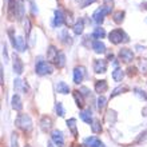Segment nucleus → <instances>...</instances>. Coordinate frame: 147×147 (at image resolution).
I'll return each mask as SVG.
<instances>
[{
    "label": "nucleus",
    "mask_w": 147,
    "mask_h": 147,
    "mask_svg": "<svg viewBox=\"0 0 147 147\" xmlns=\"http://www.w3.org/2000/svg\"><path fill=\"white\" fill-rule=\"evenodd\" d=\"M16 126L24 132H31L32 131V120L30 115L27 114H19L16 118Z\"/></svg>",
    "instance_id": "nucleus-1"
},
{
    "label": "nucleus",
    "mask_w": 147,
    "mask_h": 147,
    "mask_svg": "<svg viewBox=\"0 0 147 147\" xmlns=\"http://www.w3.org/2000/svg\"><path fill=\"white\" fill-rule=\"evenodd\" d=\"M109 39H110V42L114 43V44H119V43H127L128 42V36L124 34V31H122V30H119V28L110 32Z\"/></svg>",
    "instance_id": "nucleus-2"
},
{
    "label": "nucleus",
    "mask_w": 147,
    "mask_h": 147,
    "mask_svg": "<svg viewBox=\"0 0 147 147\" xmlns=\"http://www.w3.org/2000/svg\"><path fill=\"white\" fill-rule=\"evenodd\" d=\"M35 70H36V74H38V75L43 76V75H50V74L54 72V67L51 66L48 62H43V60L39 59Z\"/></svg>",
    "instance_id": "nucleus-3"
},
{
    "label": "nucleus",
    "mask_w": 147,
    "mask_h": 147,
    "mask_svg": "<svg viewBox=\"0 0 147 147\" xmlns=\"http://www.w3.org/2000/svg\"><path fill=\"white\" fill-rule=\"evenodd\" d=\"M119 59L123 63H130L134 60V52L128 48H122L119 51Z\"/></svg>",
    "instance_id": "nucleus-4"
},
{
    "label": "nucleus",
    "mask_w": 147,
    "mask_h": 147,
    "mask_svg": "<svg viewBox=\"0 0 147 147\" xmlns=\"http://www.w3.org/2000/svg\"><path fill=\"white\" fill-rule=\"evenodd\" d=\"M51 138H52V142L58 147H63L64 138H63V132L60 130H54V131L51 132Z\"/></svg>",
    "instance_id": "nucleus-5"
},
{
    "label": "nucleus",
    "mask_w": 147,
    "mask_h": 147,
    "mask_svg": "<svg viewBox=\"0 0 147 147\" xmlns=\"http://www.w3.org/2000/svg\"><path fill=\"white\" fill-rule=\"evenodd\" d=\"M94 71L96 74H105L107 71V62L105 59H98L94 62Z\"/></svg>",
    "instance_id": "nucleus-6"
},
{
    "label": "nucleus",
    "mask_w": 147,
    "mask_h": 147,
    "mask_svg": "<svg viewBox=\"0 0 147 147\" xmlns=\"http://www.w3.org/2000/svg\"><path fill=\"white\" fill-rule=\"evenodd\" d=\"M105 15H107V13H106V11H105V8H103V7L98 8L96 11L94 12V15H92L94 22H95L96 24H102V23H103V20H105Z\"/></svg>",
    "instance_id": "nucleus-7"
},
{
    "label": "nucleus",
    "mask_w": 147,
    "mask_h": 147,
    "mask_svg": "<svg viewBox=\"0 0 147 147\" xmlns=\"http://www.w3.org/2000/svg\"><path fill=\"white\" fill-rule=\"evenodd\" d=\"M84 67H76L75 70H74V82L76 83V84H79V83H82V80H83V78H84Z\"/></svg>",
    "instance_id": "nucleus-8"
},
{
    "label": "nucleus",
    "mask_w": 147,
    "mask_h": 147,
    "mask_svg": "<svg viewBox=\"0 0 147 147\" xmlns=\"http://www.w3.org/2000/svg\"><path fill=\"white\" fill-rule=\"evenodd\" d=\"M24 70V66H23V62H22V59L18 56V55L13 54V71H15L18 75L23 72Z\"/></svg>",
    "instance_id": "nucleus-9"
},
{
    "label": "nucleus",
    "mask_w": 147,
    "mask_h": 147,
    "mask_svg": "<svg viewBox=\"0 0 147 147\" xmlns=\"http://www.w3.org/2000/svg\"><path fill=\"white\" fill-rule=\"evenodd\" d=\"M13 87H15L16 91H22V92L27 94L28 90H30V87H28V84L26 83L24 80H22V79H16L15 80V84H13Z\"/></svg>",
    "instance_id": "nucleus-10"
},
{
    "label": "nucleus",
    "mask_w": 147,
    "mask_h": 147,
    "mask_svg": "<svg viewBox=\"0 0 147 147\" xmlns=\"http://www.w3.org/2000/svg\"><path fill=\"white\" fill-rule=\"evenodd\" d=\"M16 1L15 0H9V3H8V19H13L18 16V12H16Z\"/></svg>",
    "instance_id": "nucleus-11"
},
{
    "label": "nucleus",
    "mask_w": 147,
    "mask_h": 147,
    "mask_svg": "<svg viewBox=\"0 0 147 147\" xmlns=\"http://www.w3.org/2000/svg\"><path fill=\"white\" fill-rule=\"evenodd\" d=\"M11 106H12V109L16 110V111H22V109H23V103H22V99H20L19 95H13V96H12Z\"/></svg>",
    "instance_id": "nucleus-12"
},
{
    "label": "nucleus",
    "mask_w": 147,
    "mask_h": 147,
    "mask_svg": "<svg viewBox=\"0 0 147 147\" xmlns=\"http://www.w3.org/2000/svg\"><path fill=\"white\" fill-rule=\"evenodd\" d=\"M15 48L20 52H24L27 50V44H26V39L23 36H18L16 38V44H15Z\"/></svg>",
    "instance_id": "nucleus-13"
},
{
    "label": "nucleus",
    "mask_w": 147,
    "mask_h": 147,
    "mask_svg": "<svg viewBox=\"0 0 147 147\" xmlns=\"http://www.w3.org/2000/svg\"><path fill=\"white\" fill-rule=\"evenodd\" d=\"M107 88H109V84H107V82L106 80H98L96 83H95V91H96L98 94L106 92Z\"/></svg>",
    "instance_id": "nucleus-14"
},
{
    "label": "nucleus",
    "mask_w": 147,
    "mask_h": 147,
    "mask_svg": "<svg viewBox=\"0 0 147 147\" xmlns=\"http://www.w3.org/2000/svg\"><path fill=\"white\" fill-rule=\"evenodd\" d=\"M52 126V119L50 116H43L42 120H40V127H42L43 131H48Z\"/></svg>",
    "instance_id": "nucleus-15"
},
{
    "label": "nucleus",
    "mask_w": 147,
    "mask_h": 147,
    "mask_svg": "<svg viewBox=\"0 0 147 147\" xmlns=\"http://www.w3.org/2000/svg\"><path fill=\"white\" fill-rule=\"evenodd\" d=\"M63 23H64V15H63V12L60 11V9H56V11H55L54 26H56V27H60Z\"/></svg>",
    "instance_id": "nucleus-16"
},
{
    "label": "nucleus",
    "mask_w": 147,
    "mask_h": 147,
    "mask_svg": "<svg viewBox=\"0 0 147 147\" xmlns=\"http://www.w3.org/2000/svg\"><path fill=\"white\" fill-rule=\"evenodd\" d=\"M92 50L95 51L96 54H103V52H106L105 43L100 42V40H95V42L92 43Z\"/></svg>",
    "instance_id": "nucleus-17"
},
{
    "label": "nucleus",
    "mask_w": 147,
    "mask_h": 147,
    "mask_svg": "<svg viewBox=\"0 0 147 147\" xmlns=\"http://www.w3.org/2000/svg\"><path fill=\"white\" fill-rule=\"evenodd\" d=\"M80 118L83 122H86V123H88V124H91L94 122L92 115H91V111H90V110H83V111L80 112Z\"/></svg>",
    "instance_id": "nucleus-18"
},
{
    "label": "nucleus",
    "mask_w": 147,
    "mask_h": 147,
    "mask_svg": "<svg viewBox=\"0 0 147 147\" xmlns=\"http://www.w3.org/2000/svg\"><path fill=\"white\" fill-rule=\"evenodd\" d=\"M58 55H59V52H58V50H56L54 46L48 47V52H47V59H48V60L55 62V59H56V56H58Z\"/></svg>",
    "instance_id": "nucleus-19"
},
{
    "label": "nucleus",
    "mask_w": 147,
    "mask_h": 147,
    "mask_svg": "<svg viewBox=\"0 0 147 147\" xmlns=\"http://www.w3.org/2000/svg\"><path fill=\"white\" fill-rule=\"evenodd\" d=\"M54 63L58 68H62V67L66 64V55L63 54V52H59V55L56 56V59H55Z\"/></svg>",
    "instance_id": "nucleus-20"
},
{
    "label": "nucleus",
    "mask_w": 147,
    "mask_h": 147,
    "mask_svg": "<svg viewBox=\"0 0 147 147\" xmlns=\"http://www.w3.org/2000/svg\"><path fill=\"white\" fill-rule=\"evenodd\" d=\"M67 123V127L71 130V132H72L74 136H78V130H76V119H74V118H71V119H68L66 122Z\"/></svg>",
    "instance_id": "nucleus-21"
},
{
    "label": "nucleus",
    "mask_w": 147,
    "mask_h": 147,
    "mask_svg": "<svg viewBox=\"0 0 147 147\" xmlns=\"http://www.w3.org/2000/svg\"><path fill=\"white\" fill-rule=\"evenodd\" d=\"M56 91H58L59 94H68L70 92V87H68V84H66L64 82H59L58 84H56Z\"/></svg>",
    "instance_id": "nucleus-22"
},
{
    "label": "nucleus",
    "mask_w": 147,
    "mask_h": 147,
    "mask_svg": "<svg viewBox=\"0 0 147 147\" xmlns=\"http://www.w3.org/2000/svg\"><path fill=\"white\" fill-rule=\"evenodd\" d=\"M124 76V72L122 68H119V67H116L115 70H114V72H112V79L115 82H122V79H123Z\"/></svg>",
    "instance_id": "nucleus-23"
},
{
    "label": "nucleus",
    "mask_w": 147,
    "mask_h": 147,
    "mask_svg": "<svg viewBox=\"0 0 147 147\" xmlns=\"http://www.w3.org/2000/svg\"><path fill=\"white\" fill-rule=\"evenodd\" d=\"M74 98H75V100H76V106L79 109H83V106H84V99H83V95H82L79 91H74Z\"/></svg>",
    "instance_id": "nucleus-24"
},
{
    "label": "nucleus",
    "mask_w": 147,
    "mask_h": 147,
    "mask_svg": "<svg viewBox=\"0 0 147 147\" xmlns=\"http://www.w3.org/2000/svg\"><path fill=\"white\" fill-rule=\"evenodd\" d=\"M83 28H84V23H83V20H78L76 23L74 24V32L76 34V35H80L82 32H83Z\"/></svg>",
    "instance_id": "nucleus-25"
},
{
    "label": "nucleus",
    "mask_w": 147,
    "mask_h": 147,
    "mask_svg": "<svg viewBox=\"0 0 147 147\" xmlns=\"http://www.w3.org/2000/svg\"><path fill=\"white\" fill-rule=\"evenodd\" d=\"M112 19H114V22L116 24H120L124 20V11H116L114 13V16H112Z\"/></svg>",
    "instance_id": "nucleus-26"
},
{
    "label": "nucleus",
    "mask_w": 147,
    "mask_h": 147,
    "mask_svg": "<svg viewBox=\"0 0 147 147\" xmlns=\"http://www.w3.org/2000/svg\"><path fill=\"white\" fill-rule=\"evenodd\" d=\"M127 91H128V87H126V86H119V87H116V88L112 91L111 98H115L116 95H120V94L127 92Z\"/></svg>",
    "instance_id": "nucleus-27"
},
{
    "label": "nucleus",
    "mask_w": 147,
    "mask_h": 147,
    "mask_svg": "<svg viewBox=\"0 0 147 147\" xmlns=\"http://www.w3.org/2000/svg\"><path fill=\"white\" fill-rule=\"evenodd\" d=\"M98 142H99V139H98L96 136H90V138H87L84 140V144L87 147H95L98 144Z\"/></svg>",
    "instance_id": "nucleus-28"
},
{
    "label": "nucleus",
    "mask_w": 147,
    "mask_h": 147,
    "mask_svg": "<svg viewBox=\"0 0 147 147\" xmlns=\"http://www.w3.org/2000/svg\"><path fill=\"white\" fill-rule=\"evenodd\" d=\"M106 120L110 123V126L114 124L115 123V120H116V112L112 111V110H110V111L107 112V115H106Z\"/></svg>",
    "instance_id": "nucleus-29"
},
{
    "label": "nucleus",
    "mask_w": 147,
    "mask_h": 147,
    "mask_svg": "<svg viewBox=\"0 0 147 147\" xmlns=\"http://www.w3.org/2000/svg\"><path fill=\"white\" fill-rule=\"evenodd\" d=\"M92 36L95 39H102L106 36V31L103 30V28H95L92 32Z\"/></svg>",
    "instance_id": "nucleus-30"
},
{
    "label": "nucleus",
    "mask_w": 147,
    "mask_h": 147,
    "mask_svg": "<svg viewBox=\"0 0 147 147\" xmlns=\"http://www.w3.org/2000/svg\"><path fill=\"white\" fill-rule=\"evenodd\" d=\"M105 4H103V8H105L106 13H111L112 7H114V0H103Z\"/></svg>",
    "instance_id": "nucleus-31"
},
{
    "label": "nucleus",
    "mask_w": 147,
    "mask_h": 147,
    "mask_svg": "<svg viewBox=\"0 0 147 147\" xmlns=\"http://www.w3.org/2000/svg\"><path fill=\"white\" fill-rule=\"evenodd\" d=\"M60 36H62V40H63V43H66V44H71L72 43V39H71V36L68 35V31L67 30H63L62 31V34H60Z\"/></svg>",
    "instance_id": "nucleus-32"
},
{
    "label": "nucleus",
    "mask_w": 147,
    "mask_h": 147,
    "mask_svg": "<svg viewBox=\"0 0 147 147\" xmlns=\"http://www.w3.org/2000/svg\"><path fill=\"white\" fill-rule=\"evenodd\" d=\"M91 130H92V132H95V134H98V132L102 131V124L99 120H94L92 123H91Z\"/></svg>",
    "instance_id": "nucleus-33"
},
{
    "label": "nucleus",
    "mask_w": 147,
    "mask_h": 147,
    "mask_svg": "<svg viewBox=\"0 0 147 147\" xmlns=\"http://www.w3.org/2000/svg\"><path fill=\"white\" fill-rule=\"evenodd\" d=\"M106 102H107V99H106L103 95H100V96L98 98V109L99 110H103L106 107Z\"/></svg>",
    "instance_id": "nucleus-34"
},
{
    "label": "nucleus",
    "mask_w": 147,
    "mask_h": 147,
    "mask_svg": "<svg viewBox=\"0 0 147 147\" xmlns=\"http://www.w3.org/2000/svg\"><path fill=\"white\" fill-rule=\"evenodd\" d=\"M135 91V95H138L139 98H142V99H144V100H147V94L144 92L143 90H140V88H135L134 90Z\"/></svg>",
    "instance_id": "nucleus-35"
},
{
    "label": "nucleus",
    "mask_w": 147,
    "mask_h": 147,
    "mask_svg": "<svg viewBox=\"0 0 147 147\" xmlns=\"http://www.w3.org/2000/svg\"><path fill=\"white\" fill-rule=\"evenodd\" d=\"M56 112H58L59 116L64 115V109H63V105L60 103V102H58V103H56Z\"/></svg>",
    "instance_id": "nucleus-36"
},
{
    "label": "nucleus",
    "mask_w": 147,
    "mask_h": 147,
    "mask_svg": "<svg viewBox=\"0 0 147 147\" xmlns=\"http://www.w3.org/2000/svg\"><path fill=\"white\" fill-rule=\"evenodd\" d=\"M11 147H19L18 146V135H16L15 132L11 136Z\"/></svg>",
    "instance_id": "nucleus-37"
},
{
    "label": "nucleus",
    "mask_w": 147,
    "mask_h": 147,
    "mask_svg": "<svg viewBox=\"0 0 147 147\" xmlns=\"http://www.w3.org/2000/svg\"><path fill=\"white\" fill-rule=\"evenodd\" d=\"M140 70L143 74H147V60H144V59L140 60Z\"/></svg>",
    "instance_id": "nucleus-38"
},
{
    "label": "nucleus",
    "mask_w": 147,
    "mask_h": 147,
    "mask_svg": "<svg viewBox=\"0 0 147 147\" xmlns=\"http://www.w3.org/2000/svg\"><path fill=\"white\" fill-rule=\"evenodd\" d=\"M24 27H26V28H24V30H26V34L28 35V34H30V31H31V28H30V20H28V19H26V24H24Z\"/></svg>",
    "instance_id": "nucleus-39"
},
{
    "label": "nucleus",
    "mask_w": 147,
    "mask_h": 147,
    "mask_svg": "<svg viewBox=\"0 0 147 147\" xmlns=\"http://www.w3.org/2000/svg\"><path fill=\"white\" fill-rule=\"evenodd\" d=\"M82 91V95H84V96H87V95H90V90L87 88V87H82L80 88Z\"/></svg>",
    "instance_id": "nucleus-40"
},
{
    "label": "nucleus",
    "mask_w": 147,
    "mask_h": 147,
    "mask_svg": "<svg viewBox=\"0 0 147 147\" xmlns=\"http://www.w3.org/2000/svg\"><path fill=\"white\" fill-rule=\"evenodd\" d=\"M3 56H4V60L7 62L8 55H7V48H5V43H3Z\"/></svg>",
    "instance_id": "nucleus-41"
},
{
    "label": "nucleus",
    "mask_w": 147,
    "mask_h": 147,
    "mask_svg": "<svg viewBox=\"0 0 147 147\" xmlns=\"http://www.w3.org/2000/svg\"><path fill=\"white\" fill-rule=\"evenodd\" d=\"M94 1H96V0H84V1L82 3V7H83V8H84V7H87L88 4H92Z\"/></svg>",
    "instance_id": "nucleus-42"
},
{
    "label": "nucleus",
    "mask_w": 147,
    "mask_h": 147,
    "mask_svg": "<svg viewBox=\"0 0 147 147\" xmlns=\"http://www.w3.org/2000/svg\"><path fill=\"white\" fill-rule=\"evenodd\" d=\"M0 83H1V84L4 83V70H3V67L0 68Z\"/></svg>",
    "instance_id": "nucleus-43"
},
{
    "label": "nucleus",
    "mask_w": 147,
    "mask_h": 147,
    "mask_svg": "<svg viewBox=\"0 0 147 147\" xmlns=\"http://www.w3.org/2000/svg\"><path fill=\"white\" fill-rule=\"evenodd\" d=\"M31 7H32V13H34V15H36V13H38V8H36V5H35V3H34V1H31Z\"/></svg>",
    "instance_id": "nucleus-44"
},
{
    "label": "nucleus",
    "mask_w": 147,
    "mask_h": 147,
    "mask_svg": "<svg viewBox=\"0 0 147 147\" xmlns=\"http://www.w3.org/2000/svg\"><path fill=\"white\" fill-rule=\"evenodd\" d=\"M128 75H130V76H132V75H135V68H134V67H132V68H131V67H130V68H128Z\"/></svg>",
    "instance_id": "nucleus-45"
},
{
    "label": "nucleus",
    "mask_w": 147,
    "mask_h": 147,
    "mask_svg": "<svg viewBox=\"0 0 147 147\" xmlns=\"http://www.w3.org/2000/svg\"><path fill=\"white\" fill-rule=\"evenodd\" d=\"M95 147H106V146H105V144H103V143H102L100 140H99V142H98V144H96V146H95Z\"/></svg>",
    "instance_id": "nucleus-46"
},
{
    "label": "nucleus",
    "mask_w": 147,
    "mask_h": 147,
    "mask_svg": "<svg viewBox=\"0 0 147 147\" xmlns=\"http://www.w3.org/2000/svg\"><path fill=\"white\" fill-rule=\"evenodd\" d=\"M142 7H143L144 9H147V1H144V3H142Z\"/></svg>",
    "instance_id": "nucleus-47"
},
{
    "label": "nucleus",
    "mask_w": 147,
    "mask_h": 147,
    "mask_svg": "<svg viewBox=\"0 0 147 147\" xmlns=\"http://www.w3.org/2000/svg\"><path fill=\"white\" fill-rule=\"evenodd\" d=\"M107 58H109V59H114V55H112V54H109V56H107Z\"/></svg>",
    "instance_id": "nucleus-48"
},
{
    "label": "nucleus",
    "mask_w": 147,
    "mask_h": 147,
    "mask_svg": "<svg viewBox=\"0 0 147 147\" xmlns=\"http://www.w3.org/2000/svg\"><path fill=\"white\" fill-rule=\"evenodd\" d=\"M72 147H83V146H80V144H74Z\"/></svg>",
    "instance_id": "nucleus-49"
},
{
    "label": "nucleus",
    "mask_w": 147,
    "mask_h": 147,
    "mask_svg": "<svg viewBox=\"0 0 147 147\" xmlns=\"http://www.w3.org/2000/svg\"><path fill=\"white\" fill-rule=\"evenodd\" d=\"M47 147H54V146H52V143H47Z\"/></svg>",
    "instance_id": "nucleus-50"
},
{
    "label": "nucleus",
    "mask_w": 147,
    "mask_h": 147,
    "mask_svg": "<svg viewBox=\"0 0 147 147\" xmlns=\"http://www.w3.org/2000/svg\"><path fill=\"white\" fill-rule=\"evenodd\" d=\"M26 147H30V146H26Z\"/></svg>",
    "instance_id": "nucleus-51"
}]
</instances>
